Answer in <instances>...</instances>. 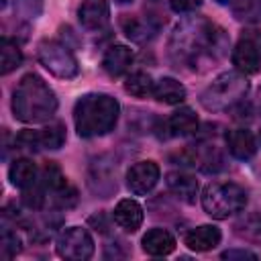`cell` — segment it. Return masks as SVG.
Here are the masks:
<instances>
[{
	"instance_id": "1",
	"label": "cell",
	"mask_w": 261,
	"mask_h": 261,
	"mask_svg": "<svg viewBox=\"0 0 261 261\" xmlns=\"http://www.w3.org/2000/svg\"><path fill=\"white\" fill-rule=\"evenodd\" d=\"M226 49V35L220 27L214 22L202 18V16H192L181 20L169 39V57L173 63L184 65V67H200L208 65L224 55Z\"/></svg>"
},
{
	"instance_id": "2",
	"label": "cell",
	"mask_w": 261,
	"mask_h": 261,
	"mask_svg": "<svg viewBox=\"0 0 261 261\" xmlns=\"http://www.w3.org/2000/svg\"><path fill=\"white\" fill-rule=\"evenodd\" d=\"M57 110V98L55 92L49 88V84L37 75L27 73L18 82V86L12 92V112L14 118L20 122L37 124L47 122Z\"/></svg>"
},
{
	"instance_id": "3",
	"label": "cell",
	"mask_w": 261,
	"mask_h": 261,
	"mask_svg": "<svg viewBox=\"0 0 261 261\" xmlns=\"http://www.w3.org/2000/svg\"><path fill=\"white\" fill-rule=\"evenodd\" d=\"M120 114V104L116 98L100 92L84 94L73 106V124L80 137L92 139V137H102L110 133Z\"/></svg>"
},
{
	"instance_id": "4",
	"label": "cell",
	"mask_w": 261,
	"mask_h": 261,
	"mask_svg": "<svg viewBox=\"0 0 261 261\" xmlns=\"http://www.w3.org/2000/svg\"><path fill=\"white\" fill-rule=\"evenodd\" d=\"M247 92H249V82L241 71H224L202 92L200 104L208 112L230 110L243 102Z\"/></svg>"
},
{
	"instance_id": "5",
	"label": "cell",
	"mask_w": 261,
	"mask_h": 261,
	"mask_svg": "<svg viewBox=\"0 0 261 261\" xmlns=\"http://www.w3.org/2000/svg\"><path fill=\"white\" fill-rule=\"evenodd\" d=\"M247 204V192L232 181H214L204 188L202 208L208 216L216 220H224L237 212H241Z\"/></svg>"
},
{
	"instance_id": "6",
	"label": "cell",
	"mask_w": 261,
	"mask_h": 261,
	"mask_svg": "<svg viewBox=\"0 0 261 261\" xmlns=\"http://www.w3.org/2000/svg\"><path fill=\"white\" fill-rule=\"evenodd\" d=\"M37 57L45 69H49L55 77L69 80L80 73V65L71 49L59 41H41L37 47Z\"/></svg>"
},
{
	"instance_id": "7",
	"label": "cell",
	"mask_w": 261,
	"mask_h": 261,
	"mask_svg": "<svg viewBox=\"0 0 261 261\" xmlns=\"http://www.w3.org/2000/svg\"><path fill=\"white\" fill-rule=\"evenodd\" d=\"M232 65L243 75H253L261 69V33L259 31H243L234 49H232Z\"/></svg>"
},
{
	"instance_id": "8",
	"label": "cell",
	"mask_w": 261,
	"mask_h": 261,
	"mask_svg": "<svg viewBox=\"0 0 261 261\" xmlns=\"http://www.w3.org/2000/svg\"><path fill=\"white\" fill-rule=\"evenodd\" d=\"M57 255L67 261H84L94 255V241L90 232L82 226L65 228L57 239Z\"/></svg>"
},
{
	"instance_id": "9",
	"label": "cell",
	"mask_w": 261,
	"mask_h": 261,
	"mask_svg": "<svg viewBox=\"0 0 261 261\" xmlns=\"http://www.w3.org/2000/svg\"><path fill=\"white\" fill-rule=\"evenodd\" d=\"M159 175L161 171L155 161H139L126 173V188L135 196H145L157 186Z\"/></svg>"
},
{
	"instance_id": "10",
	"label": "cell",
	"mask_w": 261,
	"mask_h": 261,
	"mask_svg": "<svg viewBox=\"0 0 261 261\" xmlns=\"http://www.w3.org/2000/svg\"><path fill=\"white\" fill-rule=\"evenodd\" d=\"M80 24L86 31H102L110 20L108 0H84L77 10Z\"/></svg>"
},
{
	"instance_id": "11",
	"label": "cell",
	"mask_w": 261,
	"mask_h": 261,
	"mask_svg": "<svg viewBox=\"0 0 261 261\" xmlns=\"http://www.w3.org/2000/svg\"><path fill=\"white\" fill-rule=\"evenodd\" d=\"M112 218L126 232H135L143 224V208H141V204L137 200L126 198V200H120L116 204V208L112 212Z\"/></svg>"
},
{
	"instance_id": "12",
	"label": "cell",
	"mask_w": 261,
	"mask_h": 261,
	"mask_svg": "<svg viewBox=\"0 0 261 261\" xmlns=\"http://www.w3.org/2000/svg\"><path fill=\"white\" fill-rule=\"evenodd\" d=\"M226 149L234 159H251L257 151V141L247 128H232L226 133Z\"/></svg>"
},
{
	"instance_id": "13",
	"label": "cell",
	"mask_w": 261,
	"mask_h": 261,
	"mask_svg": "<svg viewBox=\"0 0 261 261\" xmlns=\"http://www.w3.org/2000/svg\"><path fill=\"white\" fill-rule=\"evenodd\" d=\"M133 65V51L126 45H110L102 57V67L108 75L118 77Z\"/></svg>"
},
{
	"instance_id": "14",
	"label": "cell",
	"mask_w": 261,
	"mask_h": 261,
	"mask_svg": "<svg viewBox=\"0 0 261 261\" xmlns=\"http://www.w3.org/2000/svg\"><path fill=\"white\" fill-rule=\"evenodd\" d=\"M143 245V251L147 255H153V257H163V255H169L173 249H175V239L169 230L165 228H151L147 230V234L143 237L141 241Z\"/></svg>"
},
{
	"instance_id": "15",
	"label": "cell",
	"mask_w": 261,
	"mask_h": 261,
	"mask_svg": "<svg viewBox=\"0 0 261 261\" xmlns=\"http://www.w3.org/2000/svg\"><path fill=\"white\" fill-rule=\"evenodd\" d=\"M220 239H222L220 228L212 224H202L198 228H192L184 241L192 251H210L220 243Z\"/></svg>"
},
{
	"instance_id": "16",
	"label": "cell",
	"mask_w": 261,
	"mask_h": 261,
	"mask_svg": "<svg viewBox=\"0 0 261 261\" xmlns=\"http://www.w3.org/2000/svg\"><path fill=\"white\" fill-rule=\"evenodd\" d=\"M165 181H167L169 192L175 194L179 200H184L188 204L196 202V196H198V181H196V177H192L188 173H181V171H171V173H167Z\"/></svg>"
},
{
	"instance_id": "17",
	"label": "cell",
	"mask_w": 261,
	"mask_h": 261,
	"mask_svg": "<svg viewBox=\"0 0 261 261\" xmlns=\"http://www.w3.org/2000/svg\"><path fill=\"white\" fill-rule=\"evenodd\" d=\"M167 128L173 137H188L198 130V116L192 108H179L169 116Z\"/></svg>"
},
{
	"instance_id": "18",
	"label": "cell",
	"mask_w": 261,
	"mask_h": 261,
	"mask_svg": "<svg viewBox=\"0 0 261 261\" xmlns=\"http://www.w3.org/2000/svg\"><path fill=\"white\" fill-rule=\"evenodd\" d=\"M8 179L12 186L24 190L37 181V165L31 159H14L8 169Z\"/></svg>"
},
{
	"instance_id": "19",
	"label": "cell",
	"mask_w": 261,
	"mask_h": 261,
	"mask_svg": "<svg viewBox=\"0 0 261 261\" xmlns=\"http://www.w3.org/2000/svg\"><path fill=\"white\" fill-rule=\"evenodd\" d=\"M153 96L163 104H179L186 98V88L173 77H161L159 82H155Z\"/></svg>"
},
{
	"instance_id": "20",
	"label": "cell",
	"mask_w": 261,
	"mask_h": 261,
	"mask_svg": "<svg viewBox=\"0 0 261 261\" xmlns=\"http://www.w3.org/2000/svg\"><path fill=\"white\" fill-rule=\"evenodd\" d=\"M20 63H22V53H20L18 45L14 41H10L8 37H2V41H0V73L6 75L10 71H14Z\"/></svg>"
},
{
	"instance_id": "21",
	"label": "cell",
	"mask_w": 261,
	"mask_h": 261,
	"mask_svg": "<svg viewBox=\"0 0 261 261\" xmlns=\"http://www.w3.org/2000/svg\"><path fill=\"white\" fill-rule=\"evenodd\" d=\"M122 29H124L126 37L137 41V43H143V41L151 39L155 35V31H157V27L151 22V18H145V20H141V18H124L122 20Z\"/></svg>"
},
{
	"instance_id": "22",
	"label": "cell",
	"mask_w": 261,
	"mask_h": 261,
	"mask_svg": "<svg viewBox=\"0 0 261 261\" xmlns=\"http://www.w3.org/2000/svg\"><path fill=\"white\" fill-rule=\"evenodd\" d=\"M153 88H155V82L145 71H135L124 82V90L135 98H145V96L153 94Z\"/></svg>"
},
{
	"instance_id": "23",
	"label": "cell",
	"mask_w": 261,
	"mask_h": 261,
	"mask_svg": "<svg viewBox=\"0 0 261 261\" xmlns=\"http://www.w3.org/2000/svg\"><path fill=\"white\" fill-rule=\"evenodd\" d=\"M232 14L243 22H261V0H230Z\"/></svg>"
},
{
	"instance_id": "24",
	"label": "cell",
	"mask_w": 261,
	"mask_h": 261,
	"mask_svg": "<svg viewBox=\"0 0 261 261\" xmlns=\"http://www.w3.org/2000/svg\"><path fill=\"white\" fill-rule=\"evenodd\" d=\"M37 133H39L41 149H59L65 143V128L59 122H53V124H49V126H45Z\"/></svg>"
},
{
	"instance_id": "25",
	"label": "cell",
	"mask_w": 261,
	"mask_h": 261,
	"mask_svg": "<svg viewBox=\"0 0 261 261\" xmlns=\"http://www.w3.org/2000/svg\"><path fill=\"white\" fill-rule=\"evenodd\" d=\"M41 184L45 186L47 194H53V192L65 188L67 186V179H65V175L61 173V169L55 163H47L43 167V171H41Z\"/></svg>"
},
{
	"instance_id": "26",
	"label": "cell",
	"mask_w": 261,
	"mask_h": 261,
	"mask_svg": "<svg viewBox=\"0 0 261 261\" xmlns=\"http://www.w3.org/2000/svg\"><path fill=\"white\" fill-rule=\"evenodd\" d=\"M237 234H241L247 241H261V216L259 214H247L237 224Z\"/></svg>"
},
{
	"instance_id": "27",
	"label": "cell",
	"mask_w": 261,
	"mask_h": 261,
	"mask_svg": "<svg viewBox=\"0 0 261 261\" xmlns=\"http://www.w3.org/2000/svg\"><path fill=\"white\" fill-rule=\"evenodd\" d=\"M20 251V239L16 237V232L4 228L2 237H0V255L2 259H10Z\"/></svg>"
},
{
	"instance_id": "28",
	"label": "cell",
	"mask_w": 261,
	"mask_h": 261,
	"mask_svg": "<svg viewBox=\"0 0 261 261\" xmlns=\"http://www.w3.org/2000/svg\"><path fill=\"white\" fill-rule=\"evenodd\" d=\"M18 10L29 16V18H35L41 14L43 10V0H18Z\"/></svg>"
},
{
	"instance_id": "29",
	"label": "cell",
	"mask_w": 261,
	"mask_h": 261,
	"mask_svg": "<svg viewBox=\"0 0 261 261\" xmlns=\"http://www.w3.org/2000/svg\"><path fill=\"white\" fill-rule=\"evenodd\" d=\"M202 4V0H169L171 10L175 12H192Z\"/></svg>"
},
{
	"instance_id": "30",
	"label": "cell",
	"mask_w": 261,
	"mask_h": 261,
	"mask_svg": "<svg viewBox=\"0 0 261 261\" xmlns=\"http://www.w3.org/2000/svg\"><path fill=\"white\" fill-rule=\"evenodd\" d=\"M222 259H251V261H255L257 255L247 251V249H228L222 253Z\"/></svg>"
},
{
	"instance_id": "31",
	"label": "cell",
	"mask_w": 261,
	"mask_h": 261,
	"mask_svg": "<svg viewBox=\"0 0 261 261\" xmlns=\"http://www.w3.org/2000/svg\"><path fill=\"white\" fill-rule=\"evenodd\" d=\"M118 4H128V2H133V0H116Z\"/></svg>"
},
{
	"instance_id": "32",
	"label": "cell",
	"mask_w": 261,
	"mask_h": 261,
	"mask_svg": "<svg viewBox=\"0 0 261 261\" xmlns=\"http://www.w3.org/2000/svg\"><path fill=\"white\" fill-rule=\"evenodd\" d=\"M216 2H218V4H228L230 0H216Z\"/></svg>"
},
{
	"instance_id": "33",
	"label": "cell",
	"mask_w": 261,
	"mask_h": 261,
	"mask_svg": "<svg viewBox=\"0 0 261 261\" xmlns=\"http://www.w3.org/2000/svg\"><path fill=\"white\" fill-rule=\"evenodd\" d=\"M259 110H261V90H259Z\"/></svg>"
},
{
	"instance_id": "34",
	"label": "cell",
	"mask_w": 261,
	"mask_h": 261,
	"mask_svg": "<svg viewBox=\"0 0 261 261\" xmlns=\"http://www.w3.org/2000/svg\"><path fill=\"white\" fill-rule=\"evenodd\" d=\"M0 4H2V6H6V0H2V2H0Z\"/></svg>"
},
{
	"instance_id": "35",
	"label": "cell",
	"mask_w": 261,
	"mask_h": 261,
	"mask_svg": "<svg viewBox=\"0 0 261 261\" xmlns=\"http://www.w3.org/2000/svg\"><path fill=\"white\" fill-rule=\"evenodd\" d=\"M259 145H261V133H259Z\"/></svg>"
}]
</instances>
